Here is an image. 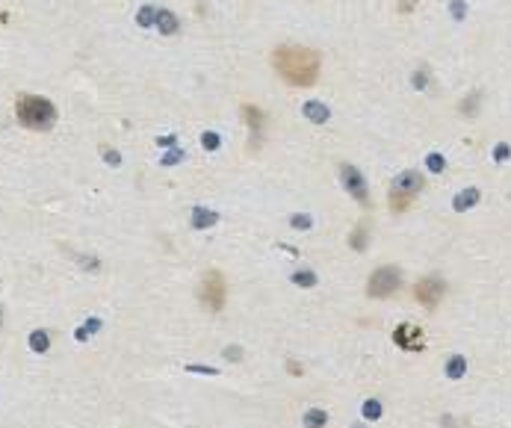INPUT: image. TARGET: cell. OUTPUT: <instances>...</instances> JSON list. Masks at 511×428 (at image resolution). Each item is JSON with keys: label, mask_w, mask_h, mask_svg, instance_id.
I'll list each match as a JSON object with an SVG mask.
<instances>
[{"label": "cell", "mask_w": 511, "mask_h": 428, "mask_svg": "<svg viewBox=\"0 0 511 428\" xmlns=\"http://www.w3.org/2000/svg\"><path fill=\"white\" fill-rule=\"evenodd\" d=\"M272 65L290 86H313L319 77V56L298 45H281L272 53Z\"/></svg>", "instance_id": "6da1fadb"}, {"label": "cell", "mask_w": 511, "mask_h": 428, "mask_svg": "<svg viewBox=\"0 0 511 428\" xmlns=\"http://www.w3.org/2000/svg\"><path fill=\"white\" fill-rule=\"evenodd\" d=\"M15 115L30 130H48L50 124L56 121V109H53V104H50L48 98L21 95L18 104H15Z\"/></svg>", "instance_id": "7a4b0ae2"}, {"label": "cell", "mask_w": 511, "mask_h": 428, "mask_svg": "<svg viewBox=\"0 0 511 428\" xmlns=\"http://www.w3.org/2000/svg\"><path fill=\"white\" fill-rule=\"evenodd\" d=\"M225 296H228V289H225V278H222V272L210 269V272L201 278L198 298H201V301L213 310V313H219V310L225 307Z\"/></svg>", "instance_id": "3957f363"}, {"label": "cell", "mask_w": 511, "mask_h": 428, "mask_svg": "<svg viewBox=\"0 0 511 428\" xmlns=\"http://www.w3.org/2000/svg\"><path fill=\"white\" fill-rule=\"evenodd\" d=\"M396 289H399V269H393V266L375 269L372 278H369V284H367V293L372 298H387V296H393Z\"/></svg>", "instance_id": "277c9868"}, {"label": "cell", "mask_w": 511, "mask_h": 428, "mask_svg": "<svg viewBox=\"0 0 511 428\" xmlns=\"http://www.w3.org/2000/svg\"><path fill=\"white\" fill-rule=\"evenodd\" d=\"M393 343L405 348V352H423V328L420 325H411V322H402L396 331H393Z\"/></svg>", "instance_id": "5b68a950"}, {"label": "cell", "mask_w": 511, "mask_h": 428, "mask_svg": "<svg viewBox=\"0 0 511 428\" xmlns=\"http://www.w3.org/2000/svg\"><path fill=\"white\" fill-rule=\"evenodd\" d=\"M414 298L428 310L438 307V301L443 298V281H440V278H423V281L414 286Z\"/></svg>", "instance_id": "8992f818"}, {"label": "cell", "mask_w": 511, "mask_h": 428, "mask_svg": "<svg viewBox=\"0 0 511 428\" xmlns=\"http://www.w3.org/2000/svg\"><path fill=\"white\" fill-rule=\"evenodd\" d=\"M340 180H343V186L349 192H352V198L361 204H369V195H367V180H364V174L357 171L355 166H343L340 168Z\"/></svg>", "instance_id": "52a82bcc"}, {"label": "cell", "mask_w": 511, "mask_h": 428, "mask_svg": "<svg viewBox=\"0 0 511 428\" xmlns=\"http://www.w3.org/2000/svg\"><path fill=\"white\" fill-rule=\"evenodd\" d=\"M423 183L426 180L420 178L417 171H402L399 178L393 180V189H399V192H408V195H417V192L423 189Z\"/></svg>", "instance_id": "ba28073f"}, {"label": "cell", "mask_w": 511, "mask_h": 428, "mask_svg": "<svg viewBox=\"0 0 511 428\" xmlns=\"http://www.w3.org/2000/svg\"><path fill=\"white\" fill-rule=\"evenodd\" d=\"M479 198H482V195H479V189H464L461 195H458V198L452 201V207H455L458 213H464V210L476 207V204H479Z\"/></svg>", "instance_id": "9c48e42d"}, {"label": "cell", "mask_w": 511, "mask_h": 428, "mask_svg": "<svg viewBox=\"0 0 511 428\" xmlns=\"http://www.w3.org/2000/svg\"><path fill=\"white\" fill-rule=\"evenodd\" d=\"M305 119L322 124V121H328V107H322L319 101H308L305 104Z\"/></svg>", "instance_id": "30bf717a"}, {"label": "cell", "mask_w": 511, "mask_h": 428, "mask_svg": "<svg viewBox=\"0 0 511 428\" xmlns=\"http://www.w3.org/2000/svg\"><path fill=\"white\" fill-rule=\"evenodd\" d=\"M219 222V216L213 213V210H207V207H195L192 210V225L195 227H210Z\"/></svg>", "instance_id": "8fae6325"}, {"label": "cell", "mask_w": 511, "mask_h": 428, "mask_svg": "<svg viewBox=\"0 0 511 428\" xmlns=\"http://www.w3.org/2000/svg\"><path fill=\"white\" fill-rule=\"evenodd\" d=\"M325 422H328V414L319 411V407H310V411H305V416H301V425L305 428H322Z\"/></svg>", "instance_id": "7c38bea8"}, {"label": "cell", "mask_w": 511, "mask_h": 428, "mask_svg": "<svg viewBox=\"0 0 511 428\" xmlns=\"http://www.w3.org/2000/svg\"><path fill=\"white\" fill-rule=\"evenodd\" d=\"M467 372V360H464L461 355H452L449 360H446V378L452 381H461V375Z\"/></svg>", "instance_id": "4fadbf2b"}, {"label": "cell", "mask_w": 511, "mask_h": 428, "mask_svg": "<svg viewBox=\"0 0 511 428\" xmlns=\"http://www.w3.org/2000/svg\"><path fill=\"white\" fill-rule=\"evenodd\" d=\"M157 27H160V33H163V36H172V33L178 30V18H175V12L160 9V15H157Z\"/></svg>", "instance_id": "5bb4252c"}, {"label": "cell", "mask_w": 511, "mask_h": 428, "mask_svg": "<svg viewBox=\"0 0 511 428\" xmlns=\"http://www.w3.org/2000/svg\"><path fill=\"white\" fill-rule=\"evenodd\" d=\"M414 201V195H408V192H399V189H390V210L396 213H405L408 207Z\"/></svg>", "instance_id": "9a60e30c"}, {"label": "cell", "mask_w": 511, "mask_h": 428, "mask_svg": "<svg viewBox=\"0 0 511 428\" xmlns=\"http://www.w3.org/2000/svg\"><path fill=\"white\" fill-rule=\"evenodd\" d=\"M30 348L39 352V355H45V352L50 348V334L48 331H36L33 337H30Z\"/></svg>", "instance_id": "2e32d148"}, {"label": "cell", "mask_w": 511, "mask_h": 428, "mask_svg": "<svg viewBox=\"0 0 511 428\" xmlns=\"http://www.w3.org/2000/svg\"><path fill=\"white\" fill-rule=\"evenodd\" d=\"M293 284L301 289H310V286H316V275L310 269H298V272H293Z\"/></svg>", "instance_id": "e0dca14e"}, {"label": "cell", "mask_w": 511, "mask_h": 428, "mask_svg": "<svg viewBox=\"0 0 511 428\" xmlns=\"http://www.w3.org/2000/svg\"><path fill=\"white\" fill-rule=\"evenodd\" d=\"M242 119L249 121L251 130H260L263 127V115H260V109L257 107H242Z\"/></svg>", "instance_id": "ac0fdd59"}, {"label": "cell", "mask_w": 511, "mask_h": 428, "mask_svg": "<svg viewBox=\"0 0 511 428\" xmlns=\"http://www.w3.org/2000/svg\"><path fill=\"white\" fill-rule=\"evenodd\" d=\"M157 15H160V12H157L154 6H142V9H139V15H136V21H139V27H151L157 21Z\"/></svg>", "instance_id": "d6986e66"}, {"label": "cell", "mask_w": 511, "mask_h": 428, "mask_svg": "<svg viewBox=\"0 0 511 428\" xmlns=\"http://www.w3.org/2000/svg\"><path fill=\"white\" fill-rule=\"evenodd\" d=\"M364 416H367V419H378L381 416V402L378 399H367V402H364Z\"/></svg>", "instance_id": "ffe728a7"}, {"label": "cell", "mask_w": 511, "mask_h": 428, "mask_svg": "<svg viewBox=\"0 0 511 428\" xmlns=\"http://www.w3.org/2000/svg\"><path fill=\"white\" fill-rule=\"evenodd\" d=\"M98 328H101V319H89L83 328H77V334H74V337H77V340H89V337H92V331H98Z\"/></svg>", "instance_id": "44dd1931"}, {"label": "cell", "mask_w": 511, "mask_h": 428, "mask_svg": "<svg viewBox=\"0 0 511 428\" xmlns=\"http://www.w3.org/2000/svg\"><path fill=\"white\" fill-rule=\"evenodd\" d=\"M352 248H355V251L367 248V230H364V225H357V230L352 234Z\"/></svg>", "instance_id": "7402d4cb"}, {"label": "cell", "mask_w": 511, "mask_h": 428, "mask_svg": "<svg viewBox=\"0 0 511 428\" xmlns=\"http://www.w3.org/2000/svg\"><path fill=\"white\" fill-rule=\"evenodd\" d=\"M426 166L431 168V171H443V166H446V163H443V157H440V154H428L426 157Z\"/></svg>", "instance_id": "603a6c76"}, {"label": "cell", "mask_w": 511, "mask_h": 428, "mask_svg": "<svg viewBox=\"0 0 511 428\" xmlns=\"http://www.w3.org/2000/svg\"><path fill=\"white\" fill-rule=\"evenodd\" d=\"M201 142H204V148H207V151H216V148H219V136H216V133H204Z\"/></svg>", "instance_id": "cb8c5ba5"}, {"label": "cell", "mask_w": 511, "mask_h": 428, "mask_svg": "<svg viewBox=\"0 0 511 428\" xmlns=\"http://www.w3.org/2000/svg\"><path fill=\"white\" fill-rule=\"evenodd\" d=\"M310 225H313V222H310V216H305V213H301V216H293V227H298V230H308Z\"/></svg>", "instance_id": "d4e9b609"}, {"label": "cell", "mask_w": 511, "mask_h": 428, "mask_svg": "<svg viewBox=\"0 0 511 428\" xmlns=\"http://www.w3.org/2000/svg\"><path fill=\"white\" fill-rule=\"evenodd\" d=\"M180 157H183L180 151H168V154L163 157V166H175V163H180Z\"/></svg>", "instance_id": "484cf974"}, {"label": "cell", "mask_w": 511, "mask_h": 428, "mask_svg": "<svg viewBox=\"0 0 511 428\" xmlns=\"http://www.w3.org/2000/svg\"><path fill=\"white\" fill-rule=\"evenodd\" d=\"M190 372H201V375H216V369L213 366H198V363H190Z\"/></svg>", "instance_id": "4316f807"}, {"label": "cell", "mask_w": 511, "mask_h": 428, "mask_svg": "<svg viewBox=\"0 0 511 428\" xmlns=\"http://www.w3.org/2000/svg\"><path fill=\"white\" fill-rule=\"evenodd\" d=\"M508 154H511V151H508V145H499L497 151H494V160H497V163H502V160H505Z\"/></svg>", "instance_id": "83f0119b"}, {"label": "cell", "mask_w": 511, "mask_h": 428, "mask_svg": "<svg viewBox=\"0 0 511 428\" xmlns=\"http://www.w3.org/2000/svg\"><path fill=\"white\" fill-rule=\"evenodd\" d=\"M225 355H228V360H234V363H237L239 357H242V348H239V345H231V348H228Z\"/></svg>", "instance_id": "f1b7e54d"}, {"label": "cell", "mask_w": 511, "mask_h": 428, "mask_svg": "<svg viewBox=\"0 0 511 428\" xmlns=\"http://www.w3.org/2000/svg\"><path fill=\"white\" fill-rule=\"evenodd\" d=\"M80 266H86L89 272H98V260L95 257H80Z\"/></svg>", "instance_id": "f546056e"}, {"label": "cell", "mask_w": 511, "mask_h": 428, "mask_svg": "<svg viewBox=\"0 0 511 428\" xmlns=\"http://www.w3.org/2000/svg\"><path fill=\"white\" fill-rule=\"evenodd\" d=\"M452 15H455V18H464V3L461 0H452Z\"/></svg>", "instance_id": "4dcf8cb0"}, {"label": "cell", "mask_w": 511, "mask_h": 428, "mask_svg": "<svg viewBox=\"0 0 511 428\" xmlns=\"http://www.w3.org/2000/svg\"><path fill=\"white\" fill-rule=\"evenodd\" d=\"M104 160H109L112 166H119V163H121V157L116 154V151H104Z\"/></svg>", "instance_id": "1f68e13d"}, {"label": "cell", "mask_w": 511, "mask_h": 428, "mask_svg": "<svg viewBox=\"0 0 511 428\" xmlns=\"http://www.w3.org/2000/svg\"><path fill=\"white\" fill-rule=\"evenodd\" d=\"M414 86H417V89H423V86H426V71H417L414 74Z\"/></svg>", "instance_id": "d6a6232c"}, {"label": "cell", "mask_w": 511, "mask_h": 428, "mask_svg": "<svg viewBox=\"0 0 511 428\" xmlns=\"http://www.w3.org/2000/svg\"><path fill=\"white\" fill-rule=\"evenodd\" d=\"M160 145H163V148H168V145H175V136H166V139H160Z\"/></svg>", "instance_id": "836d02e7"}, {"label": "cell", "mask_w": 511, "mask_h": 428, "mask_svg": "<svg viewBox=\"0 0 511 428\" xmlns=\"http://www.w3.org/2000/svg\"><path fill=\"white\" fill-rule=\"evenodd\" d=\"M287 369H290V372H296V375H298V372H301V366H298V363H293V360H290V363H287Z\"/></svg>", "instance_id": "e575fe53"}]
</instances>
